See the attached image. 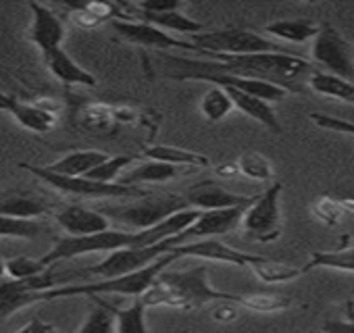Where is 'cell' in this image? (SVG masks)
I'll use <instances>...</instances> for the list:
<instances>
[{"label":"cell","mask_w":354,"mask_h":333,"mask_svg":"<svg viewBox=\"0 0 354 333\" xmlns=\"http://www.w3.org/2000/svg\"><path fill=\"white\" fill-rule=\"evenodd\" d=\"M211 61H192L169 57L160 53V61L169 67L165 77L182 82L190 73L201 71H221L246 79H259L273 84L288 94H306V82L315 67L290 53H259V55H242V57H227V55H209Z\"/></svg>","instance_id":"obj_1"},{"label":"cell","mask_w":354,"mask_h":333,"mask_svg":"<svg viewBox=\"0 0 354 333\" xmlns=\"http://www.w3.org/2000/svg\"><path fill=\"white\" fill-rule=\"evenodd\" d=\"M238 294L215 289L209 283V269L194 267L188 271H162L154 283L140 296L146 308H201L211 302H234Z\"/></svg>","instance_id":"obj_2"},{"label":"cell","mask_w":354,"mask_h":333,"mask_svg":"<svg viewBox=\"0 0 354 333\" xmlns=\"http://www.w3.org/2000/svg\"><path fill=\"white\" fill-rule=\"evenodd\" d=\"M173 260H177V256L173 252H169V254L156 258L152 265H148L136 273H129V275L98 279V281H88V283H75V285H59V287H53L48 292H42L40 302L67 298V296H90L92 298V296H100V294H121V296L140 298Z\"/></svg>","instance_id":"obj_3"},{"label":"cell","mask_w":354,"mask_h":333,"mask_svg":"<svg viewBox=\"0 0 354 333\" xmlns=\"http://www.w3.org/2000/svg\"><path fill=\"white\" fill-rule=\"evenodd\" d=\"M123 248H144L142 231H125V229H104L90 236H67L59 238L55 246L40 258V263L50 269L61 260H71L92 252H115Z\"/></svg>","instance_id":"obj_4"},{"label":"cell","mask_w":354,"mask_h":333,"mask_svg":"<svg viewBox=\"0 0 354 333\" xmlns=\"http://www.w3.org/2000/svg\"><path fill=\"white\" fill-rule=\"evenodd\" d=\"M190 209L184 196L177 194H160L152 196V192L144 198H138L129 204H119V207H100L98 213H102L109 221L119 223L121 227L131 229V231H146L167 217Z\"/></svg>","instance_id":"obj_5"},{"label":"cell","mask_w":354,"mask_h":333,"mask_svg":"<svg viewBox=\"0 0 354 333\" xmlns=\"http://www.w3.org/2000/svg\"><path fill=\"white\" fill-rule=\"evenodd\" d=\"M24 171L38 178L42 184L50 186L53 190L71 196V198H92V200H138L148 196L150 192L140 186H123V184H100L88 178H67L50 173L46 166H36L30 162H19Z\"/></svg>","instance_id":"obj_6"},{"label":"cell","mask_w":354,"mask_h":333,"mask_svg":"<svg viewBox=\"0 0 354 333\" xmlns=\"http://www.w3.org/2000/svg\"><path fill=\"white\" fill-rule=\"evenodd\" d=\"M192 44L196 46L198 53L227 55V57L259 55V53H286L283 46L244 28H225V30H215L207 34H196L192 36Z\"/></svg>","instance_id":"obj_7"},{"label":"cell","mask_w":354,"mask_h":333,"mask_svg":"<svg viewBox=\"0 0 354 333\" xmlns=\"http://www.w3.org/2000/svg\"><path fill=\"white\" fill-rule=\"evenodd\" d=\"M281 184H271L263 194H257V200L244 211L242 231L244 238L257 244H271L281 236Z\"/></svg>","instance_id":"obj_8"},{"label":"cell","mask_w":354,"mask_h":333,"mask_svg":"<svg viewBox=\"0 0 354 333\" xmlns=\"http://www.w3.org/2000/svg\"><path fill=\"white\" fill-rule=\"evenodd\" d=\"M173 246H180V240H177V236L175 238H169L165 242L152 244V246H144V248H123V250H115V252H109V256L102 263L92 265L88 269H82L77 275H94V277H100V279L129 275V273H136V271L152 265L156 258L169 254Z\"/></svg>","instance_id":"obj_9"},{"label":"cell","mask_w":354,"mask_h":333,"mask_svg":"<svg viewBox=\"0 0 354 333\" xmlns=\"http://www.w3.org/2000/svg\"><path fill=\"white\" fill-rule=\"evenodd\" d=\"M310 55H313V61L319 67H323L319 71L354 84V53H352V46L342 38V34L333 26H329V23L319 26V34L313 40Z\"/></svg>","instance_id":"obj_10"},{"label":"cell","mask_w":354,"mask_h":333,"mask_svg":"<svg viewBox=\"0 0 354 333\" xmlns=\"http://www.w3.org/2000/svg\"><path fill=\"white\" fill-rule=\"evenodd\" d=\"M61 275H53L50 269L32 279H9L0 281V323L17 310L40 302V294L59 287Z\"/></svg>","instance_id":"obj_11"},{"label":"cell","mask_w":354,"mask_h":333,"mask_svg":"<svg viewBox=\"0 0 354 333\" xmlns=\"http://www.w3.org/2000/svg\"><path fill=\"white\" fill-rule=\"evenodd\" d=\"M113 30L117 36L129 44L144 46V48H154V50H171V48H180V50H196V46L188 40L175 38L173 34H167L150 23L144 21H129V19H115L111 21Z\"/></svg>","instance_id":"obj_12"},{"label":"cell","mask_w":354,"mask_h":333,"mask_svg":"<svg viewBox=\"0 0 354 333\" xmlns=\"http://www.w3.org/2000/svg\"><path fill=\"white\" fill-rule=\"evenodd\" d=\"M171 252L182 258V256H192V258H203V260H211V263H227V265H236V267H252L261 260H265L267 256L261 254H250L244 250H236L215 238L209 240H198L192 244H180L173 246Z\"/></svg>","instance_id":"obj_13"},{"label":"cell","mask_w":354,"mask_h":333,"mask_svg":"<svg viewBox=\"0 0 354 333\" xmlns=\"http://www.w3.org/2000/svg\"><path fill=\"white\" fill-rule=\"evenodd\" d=\"M248 207H236V209H219V211H201L198 219L177 236L180 244H184L188 238H198V240H209L217 236H225L240 227L244 211Z\"/></svg>","instance_id":"obj_14"},{"label":"cell","mask_w":354,"mask_h":333,"mask_svg":"<svg viewBox=\"0 0 354 333\" xmlns=\"http://www.w3.org/2000/svg\"><path fill=\"white\" fill-rule=\"evenodd\" d=\"M32 11V26L28 32L30 42L42 53H50L57 48H63V40H65V26L63 21L53 13V9L38 5V3H30L28 5Z\"/></svg>","instance_id":"obj_15"},{"label":"cell","mask_w":354,"mask_h":333,"mask_svg":"<svg viewBox=\"0 0 354 333\" xmlns=\"http://www.w3.org/2000/svg\"><path fill=\"white\" fill-rule=\"evenodd\" d=\"M184 79H196V82H209L215 84L217 88H234L240 90L244 94H250L263 102H275V100H283L288 96L286 90L267 84V82H259V79H246V77H238V75H230V73H221V71H201V73H190ZM182 79V82H184Z\"/></svg>","instance_id":"obj_16"},{"label":"cell","mask_w":354,"mask_h":333,"mask_svg":"<svg viewBox=\"0 0 354 333\" xmlns=\"http://www.w3.org/2000/svg\"><path fill=\"white\" fill-rule=\"evenodd\" d=\"M186 202L190 209L196 211H219V209H236V207H250L257 196H244V194H236L230 192L213 182H203L192 186L186 194H184Z\"/></svg>","instance_id":"obj_17"},{"label":"cell","mask_w":354,"mask_h":333,"mask_svg":"<svg viewBox=\"0 0 354 333\" xmlns=\"http://www.w3.org/2000/svg\"><path fill=\"white\" fill-rule=\"evenodd\" d=\"M0 111L9 113L21 127L34 133H48L57 123V113L44 104H28L15 96L0 92Z\"/></svg>","instance_id":"obj_18"},{"label":"cell","mask_w":354,"mask_h":333,"mask_svg":"<svg viewBox=\"0 0 354 333\" xmlns=\"http://www.w3.org/2000/svg\"><path fill=\"white\" fill-rule=\"evenodd\" d=\"M55 221L69 236H90L111 229V221L102 213L80 204H67L55 211Z\"/></svg>","instance_id":"obj_19"},{"label":"cell","mask_w":354,"mask_h":333,"mask_svg":"<svg viewBox=\"0 0 354 333\" xmlns=\"http://www.w3.org/2000/svg\"><path fill=\"white\" fill-rule=\"evenodd\" d=\"M42 61H44V67L48 69V73L65 86H86V88L98 86L96 77L90 71H86L84 67H80L63 48L42 55Z\"/></svg>","instance_id":"obj_20"},{"label":"cell","mask_w":354,"mask_h":333,"mask_svg":"<svg viewBox=\"0 0 354 333\" xmlns=\"http://www.w3.org/2000/svg\"><path fill=\"white\" fill-rule=\"evenodd\" d=\"M196 169H190V166H175V164H167V162H156V160H146L140 162L138 166L121 178L117 184L123 186H138V184H165L171 180H180L186 178L190 173H194Z\"/></svg>","instance_id":"obj_21"},{"label":"cell","mask_w":354,"mask_h":333,"mask_svg":"<svg viewBox=\"0 0 354 333\" xmlns=\"http://www.w3.org/2000/svg\"><path fill=\"white\" fill-rule=\"evenodd\" d=\"M55 211L53 202L42 196L32 194H5L0 196V215L34 221L38 217H46Z\"/></svg>","instance_id":"obj_22"},{"label":"cell","mask_w":354,"mask_h":333,"mask_svg":"<svg viewBox=\"0 0 354 333\" xmlns=\"http://www.w3.org/2000/svg\"><path fill=\"white\" fill-rule=\"evenodd\" d=\"M109 154L102 150H75L59 158L57 162L48 164L46 169L57 175H67V178H86L94 166H98L102 160H106Z\"/></svg>","instance_id":"obj_23"},{"label":"cell","mask_w":354,"mask_h":333,"mask_svg":"<svg viewBox=\"0 0 354 333\" xmlns=\"http://www.w3.org/2000/svg\"><path fill=\"white\" fill-rule=\"evenodd\" d=\"M221 90H225V94L230 96L234 108H238V111H242L244 115H248L250 119L259 121V123L265 125L269 131L281 133V125H279L277 115H275V111L271 108V104H267V102H263V100H259V98H254V96H250V94H244V92H240V90H234V88H221Z\"/></svg>","instance_id":"obj_24"},{"label":"cell","mask_w":354,"mask_h":333,"mask_svg":"<svg viewBox=\"0 0 354 333\" xmlns=\"http://www.w3.org/2000/svg\"><path fill=\"white\" fill-rule=\"evenodd\" d=\"M142 154L148 160L167 162V164H175V166H190V169H201V166H209L211 164V160L205 154H198V152H192V150H184V148H175V146H162V144L144 146Z\"/></svg>","instance_id":"obj_25"},{"label":"cell","mask_w":354,"mask_h":333,"mask_svg":"<svg viewBox=\"0 0 354 333\" xmlns=\"http://www.w3.org/2000/svg\"><path fill=\"white\" fill-rule=\"evenodd\" d=\"M140 19L144 23H150L162 32H175V34H184V36H196L205 32V26L188 15H184L182 11H169V13H154V15H146L140 13Z\"/></svg>","instance_id":"obj_26"},{"label":"cell","mask_w":354,"mask_h":333,"mask_svg":"<svg viewBox=\"0 0 354 333\" xmlns=\"http://www.w3.org/2000/svg\"><path fill=\"white\" fill-rule=\"evenodd\" d=\"M265 32L292 44H304L308 40H315V36L319 34V26L310 19H283L269 23Z\"/></svg>","instance_id":"obj_27"},{"label":"cell","mask_w":354,"mask_h":333,"mask_svg":"<svg viewBox=\"0 0 354 333\" xmlns=\"http://www.w3.org/2000/svg\"><path fill=\"white\" fill-rule=\"evenodd\" d=\"M306 88L321 94V96H329V98H337V100L354 104V84L339 79V77H333V75H327L319 69H315L310 73Z\"/></svg>","instance_id":"obj_28"},{"label":"cell","mask_w":354,"mask_h":333,"mask_svg":"<svg viewBox=\"0 0 354 333\" xmlns=\"http://www.w3.org/2000/svg\"><path fill=\"white\" fill-rule=\"evenodd\" d=\"M337 269V271H346V273H354V248H346V250H333V252H310L308 263L302 267L304 273L313 271V269Z\"/></svg>","instance_id":"obj_29"},{"label":"cell","mask_w":354,"mask_h":333,"mask_svg":"<svg viewBox=\"0 0 354 333\" xmlns=\"http://www.w3.org/2000/svg\"><path fill=\"white\" fill-rule=\"evenodd\" d=\"M250 269L257 275V279H261L263 283H286V281H294V279L304 275L302 267L277 263V260H271V258H265V260L252 265Z\"/></svg>","instance_id":"obj_30"},{"label":"cell","mask_w":354,"mask_h":333,"mask_svg":"<svg viewBox=\"0 0 354 333\" xmlns=\"http://www.w3.org/2000/svg\"><path fill=\"white\" fill-rule=\"evenodd\" d=\"M115 333H148L146 327V306L138 298L127 308H113Z\"/></svg>","instance_id":"obj_31"},{"label":"cell","mask_w":354,"mask_h":333,"mask_svg":"<svg viewBox=\"0 0 354 333\" xmlns=\"http://www.w3.org/2000/svg\"><path fill=\"white\" fill-rule=\"evenodd\" d=\"M92 300H94V306L90 308L77 333H115L113 306L104 304L98 296H92Z\"/></svg>","instance_id":"obj_32"},{"label":"cell","mask_w":354,"mask_h":333,"mask_svg":"<svg viewBox=\"0 0 354 333\" xmlns=\"http://www.w3.org/2000/svg\"><path fill=\"white\" fill-rule=\"evenodd\" d=\"M234 111V104L230 100V96L225 94V90L213 86L205 92V96L201 98V113L207 121L217 123L223 117H227Z\"/></svg>","instance_id":"obj_33"},{"label":"cell","mask_w":354,"mask_h":333,"mask_svg":"<svg viewBox=\"0 0 354 333\" xmlns=\"http://www.w3.org/2000/svg\"><path fill=\"white\" fill-rule=\"evenodd\" d=\"M236 304L254 312H281L292 306V300L288 296L277 294H238Z\"/></svg>","instance_id":"obj_34"},{"label":"cell","mask_w":354,"mask_h":333,"mask_svg":"<svg viewBox=\"0 0 354 333\" xmlns=\"http://www.w3.org/2000/svg\"><path fill=\"white\" fill-rule=\"evenodd\" d=\"M236 166H238V173L246 175L248 180H254V182H271L273 180L271 160L259 152H244L236 160Z\"/></svg>","instance_id":"obj_35"},{"label":"cell","mask_w":354,"mask_h":333,"mask_svg":"<svg viewBox=\"0 0 354 333\" xmlns=\"http://www.w3.org/2000/svg\"><path fill=\"white\" fill-rule=\"evenodd\" d=\"M133 160H136V156H129V154L109 156L98 166H94V169L86 178L94 180V182H100V184H117L119 182V173L125 169V166H129Z\"/></svg>","instance_id":"obj_36"},{"label":"cell","mask_w":354,"mask_h":333,"mask_svg":"<svg viewBox=\"0 0 354 333\" xmlns=\"http://www.w3.org/2000/svg\"><path fill=\"white\" fill-rule=\"evenodd\" d=\"M44 227L36 221L13 219L0 215V238H15V240H36Z\"/></svg>","instance_id":"obj_37"},{"label":"cell","mask_w":354,"mask_h":333,"mask_svg":"<svg viewBox=\"0 0 354 333\" xmlns=\"http://www.w3.org/2000/svg\"><path fill=\"white\" fill-rule=\"evenodd\" d=\"M84 125L94 131H106L113 129L115 119V106L109 104H88L84 108Z\"/></svg>","instance_id":"obj_38"},{"label":"cell","mask_w":354,"mask_h":333,"mask_svg":"<svg viewBox=\"0 0 354 333\" xmlns=\"http://www.w3.org/2000/svg\"><path fill=\"white\" fill-rule=\"evenodd\" d=\"M310 213L315 215L317 221H321V223L327 225V227H337L339 221H342V217H344V213H342L337 200L327 198V196L317 198V200L310 204Z\"/></svg>","instance_id":"obj_39"},{"label":"cell","mask_w":354,"mask_h":333,"mask_svg":"<svg viewBox=\"0 0 354 333\" xmlns=\"http://www.w3.org/2000/svg\"><path fill=\"white\" fill-rule=\"evenodd\" d=\"M5 269L11 279H32V277H38L40 273L48 271L40 260L28 258V256H17L11 260H5Z\"/></svg>","instance_id":"obj_40"},{"label":"cell","mask_w":354,"mask_h":333,"mask_svg":"<svg viewBox=\"0 0 354 333\" xmlns=\"http://www.w3.org/2000/svg\"><path fill=\"white\" fill-rule=\"evenodd\" d=\"M310 121L317 127H321V129H329V131H335V133L354 135V123L352 121H344L339 117H331V115H323V113H313L310 115Z\"/></svg>","instance_id":"obj_41"},{"label":"cell","mask_w":354,"mask_h":333,"mask_svg":"<svg viewBox=\"0 0 354 333\" xmlns=\"http://www.w3.org/2000/svg\"><path fill=\"white\" fill-rule=\"evenodd\" d=\"M182 3L177 0H144V3L136 5L138 13L154 15V13H169V11H180Z\"/></svg>","instance_id":"obj_42"},{"label":"cell","mask_w":354,"mask_h":333,"mask_svg":"<svg viewBox=\"0 0 354 333\" xmlns=\"http://www.w3.org/2000/svg\"><path fill=\"white\" fill-rule=\"evenodd\" d=\"M211 316L217 323H234L238 318V308L234 302H219V306L213 308Z\"/></svg>","instance_id":"obj_43"},{"label":"cell","mask_w":354,"mask_h":333,"mask_svg":"<svg viewBox=\"0 0 354 333\" xmlns=\"http://www.w3.org/2000/svg\"><path fill=\"white\" fill-rule=\"evenodd\" d=\"M15 333H57V327L53 323H46L44 318L40 316H34L28 325H24L19 331Z\"/></svg>","instance_id":"obj_44"},{"label":"cell","mask_w":354,"mask_h":333,"mask_svg":"<svg viewBox=\"0 0 354 333\" xmlns=\"http://www.w3.org/2000/svg\"><path fill=\"white\" fill-rule=\"evenodd\" d=\"M323 333H354V321L350 318H327L323 323Z\"/></svg>","instance_id":"obj_45"},{"label":"cell","mask_w":354,"mask_h":333,"mask_svg":"<svg viewBox=\"0 0 354 333\" xmlns=\"http://www.w3.org/2000/svg\"><path fill=\"white\" fill-rule=\"evenodd\" d=\"M217 173H219V178H236L238 166H236V162H227V164L217 166Z\"/></svg>","instance_id":"obj_46"},{"label":"cell","mask_w":354,"mask_h":333,"mask_svg":"<svg viewBox=\"0 0 354 333\" xmlns=\"http://www.w3.org/2000/svg\"><path fill=\"white\" fill-rule=\"evenodd\" d=\"M337 204H339L344 215H354V200L346 198V200H337Z\"/></svg>","instance_id":"obj_47"},{"label":"cell","mask_w":354,"mask_h":333,"mask_svg":"<svg viewBox=\"0 0 354 333\" xmlns=\"http://www.w3.org/2000/svg\"><path fill=\"white\" fill-rule=\"evenodd\" d=\"M346 310H348V318H350V321H354V300L348 304V308H346Z\"/></svg>","instance_id":"obj_48"},{"label":"cell","mask_w":354,"mask_h":333,"mask_svg":"<svg viewBox=\"0 0 354 333\" xmlns=\"http://www.w3.org/2000/svg\"><path fill=\"white\" fill-rule=\"evenodd\" d=\"M7 273V269H5V260L3 258H0V277H3Z\"/></svg>","instance_id":"obj_49"}]
</instances>
